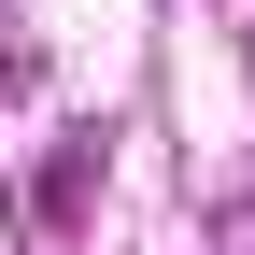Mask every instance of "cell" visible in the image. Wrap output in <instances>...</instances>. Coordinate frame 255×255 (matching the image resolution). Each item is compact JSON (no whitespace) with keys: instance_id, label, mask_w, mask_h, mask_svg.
I'll list each match as a JSON object with an SVG mask.
<instances>
[{"instance_id":"obj_1","label":"cell","mask_w":255,"mask_h":255,"mask_svg":"<svg viewBox=\"0 0 255 255\" xmlns=\"http://www.w3.org/2000/svg\"><path fill=\"white\" fill-rule=\"evenodd\" d=\"M85 170H100V156H85V142H57L43 170L14 184V213H28V227H71V213H85Z\"/></svg>"},{"instance_id":"obj_2","label":"cell","mask_w":255,"mask_h":255,"mask_svg":"<svg viewBox=\"0 0 255 255\" xmlns=\"http://www.w3.org/2000/svg\"><path fill=\"white\" fill-rule=\"evenodd\" d=\"M241 71H255V28H241Z\"/></svg>"}]
</instances>
